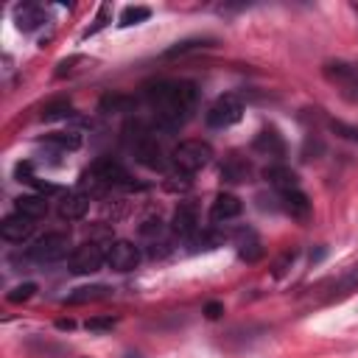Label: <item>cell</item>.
<instances>
[{
  "label": "cell",
  "mask_w": 358,
  "mask_h": 358,
  "mask_svg": "<svg viewBox=\"0 0 358 358\" xmlns=\"http://www.w3.org/2000/svg\"><path fill=\"white\" fill-rule=\"evenodd\" d=\"M143 98L154 109V129L176 131L196 112L199 90L193 81H185V78H162V81L145 84Z\"/></svg>",
  "instance_id": "cell-1"
},
{
  "label": "cell",
  "mask_w": 358,
  "mask_h": 358,
  "mask_svg": "<svg viewBox=\"0 0 358 358\" xmlns=\"http://www.w3.org/2000/svg\"><path fill=\"white\" fill-rule=\"evenodd\" d=\"M123 131H126V145L131 148L134 159H137L143 168H148V171H165V165H168V151H165V145L159 143L157 129L145 126L143 120H129Z\"/></svg>",
  "instance_id": "cell-2"
},
{
  "label": "cell",
  "mask_w": 358,
  "mask_h": 358,
  "mask_svg": "<svg viewBox=\"0 0 358 358\" xmlns=\"http://www.w3.org/2000/svg\"><path fill=\"white\" fill-rule=\"evenodd\" d=\"M81 185L90 190H109V187H131V176L123 168V162L112 159V157H101L95 159L84 173H81Z\"/></svg>",
  "instance_id": "cell-3"
},
{
  "label": "cell",
  "mask_w": 358,
  "mask_h": 358,
  "mask_svg": "<svg viewBox=\"0 0 358 358\" xmlns=\"http://www.w3.org/2000/svg\"><path fill=\"white\" fill-rule=\"evenodd\" d=\"M213 159V145L207 140H182L173 151H171V162L176 171H185V173H196L201 171L204 165H210Z\"/></svg>",
  "instance_id": "cell-4"
},
{
  "label": "cell",
  "mask_w": 358,
  "mask_h": 358,
  "mask_svg": "<svg viewBox=\"0 0 358 358\" xmlns=\"http://www.w3.org/2000/svg\"><path fill=\"white\" fill-rule=\"evenodd\" d=\"M322 76L338 90V95H341L344 101L358 103V64H355V62H344V59L324 62Z\"/></svg>",
  "instance_id": "cell-5"
},
{
  "label": "cell",
  "mask_w": 358,
  "mask_h": 358,
  "mask_svg": "<svg viewBox=\"0 0 358 358\" xmlns=\"http://www.w3.org/2000/svg\"><path fill=\"white\" fill-rule=\"evenodd\" d=\"M241 117H243V101H241L235 92L218 95V98L207 106V112H204V123H207L210 129H229V126H235Z\"/></svg>",
  "instance_id": "cell-6"
},
{
  "label": "cell",
  "mask_w": 358,
  "mask_h": 358,
  "mask_svg": "<svg viewBox=\"0 0 358 358\" xmlns=\"http://www.w3.org/2000/svg\"><path fill=\"white\" fill-rule=\"evenodd\" d=\"M70 249V235L67 232H45L42 238L34 241V246H28V257L39 266H48V263H56L67 255Z\"/></svg>",
  "instance_id": "cell-7"
},
{
  "label": "cell",
  "mask_w": 358,
  "mask_h": 358,
  "mask_svg": "<svg viewBox=\"0 0 358 358\" xmlns=\"http://www.w3.org/2000/svg\"><path fill=\"white\" fill-rule=\"evenodd\" d=\"M103 263H106V249L98 241H84L81 246H76L70 252L67 268H70V274H95V271H101Z\"/></svg>",
  "instance_id": "cell-8"
},
{
  "label": "cell",
  "mask_w": 358,
  "mask_h": 358,
  "mask_svg": "<svg viewBox=\"0 0 358 358\" xmlns=\"http://www.w3.org/2000/svg\"><path fill=\"white\" fill-rule=\"evenodd\" d=\"M252 151L260 157H268V159H280V157H285L288 145H285V137L280 134L277 126H263L252 137Z\"/></svg>",
  "instance_id": "cell-9"
},
{
  "label": "cell",
  "mask_w": 358,
  "mask_h": 358,
  "mask_svg": "<svg viewBox=\"0 0 358 358\" xmlns=\"http://www.w3.org/2000/svg\"><path fill=\"white\" fill-rule=\"evenodd\" d=\"M171 229L173 235L185 238V241H193L196 232H199V207L196 201H179L173 215H171Z\"/></svg>",
  "instance_id": "cell-10"
},
{
  "label": "cell",
  "mask_w": 358,
  "mask_h": 358,
  "mask_svg": "<svg viewBox=\"0 0 358 358\" xmlns=\"http://www.w3.org/2000/svg\"><path fill=\"white\" fill-rule=\"evenodd\" d=\"M106 263L112 271H131L140 263V249L131 241H112L106 249Z\"/></svg>",
  "instance_id": "cell-11"
},
{
  "label": "cell",
  "mask_w": 358,
  "mask_h": 358,
  "mask_svg": "<svg viewBox=\"0 0 358 358\" xmlns=\"http://www.w3.org/2000/svg\"><path fill=\"white\" fill-rule=\"evenodd\" d=\"M263 179L268 182V187H274L277 193H288L299 187V176L294 168H288L285 162H271L263 168Z\"/></svg>",
  "instance_id": "cell-12"
},
{
  "label": "cell",
  "mask_w": 358,
  "mask_h": 358,
  "mask_svg": "<svg viewBox=\"0 0 358 358\" xmlns=\"http://www.w3.org/2000/svg\"><path fill=\"white\" fill-rule=\"evenodd\" d=\"M243 213V201L235 193H218L210 204V221L213 224H227Z\"/></svg>",
  "instance_id": "cell-13"
},
{
  "label": "cell",
  "mask_w": 358,
  "mask_h": 358,
  "mask_svg": "<svg viewBox=\"0 0 358 358\" xmlns=\"http://www.w3.org/2000/svg\"><path fill=\"white\" fill-rule=\"evenodd\" d=\"M0 235L8 241V243H22L34 235V221L20 215V213H11L0 221Z\"/></svg>",
  "instance_id": "cell-14"
},
{
  "label": "cell",
  "mask_w": 358,
  "mask_h": 358,
  "mask_svg": "<svg viewBox=\"0 0 358 358\" xmlns=\"http://www.w3.org/2000/svg\"><path fill=\"white\" fill-rule=\"evenodd\" d=\"M14 22H17V28L22 34H31V31H36V28H42L48 22V11L42 6H36V3H22V6L14 8Z\"/></svg>",
  "instance_id": "cell-15"
},
{
  "label": "cell",
  "mask_w": 358,
  "mask_h": 358,
  "mask_svg": "<svg viewBox=\"0 0 358 358\" xmlns=\"http://www.w3.org/2000/svg\"><path fill=\"white\" fill-rule=\"evenodd\" d=\"M280 210L285 215H291L294 221H308L310 218V199L296 187L288 193H280Z\"/></svg>",
  "instance_id": "cell-16"
},
{
  "label": "cell",
  "mask_w": 358,
  "mask_h": 358,
  "mask_svg": "<svg viewBox=\"0 0 358 358\" xmlns=\"http://www.w3.org/2000/svg\"><path fill=\"white\" fill-rule=\"evenodd\" d=\"M87 210H90V196L84 190H70L59 201V218L64 221H78L87 215Z\"/></svg>",
  "instance_id": "cell-17"
},
{
  "label": "cell",
  "mask_w": 358,
  "mask_h": 358,
  "mask_svg": "<svg viewBox=\"0 0 358 358\" xmlns=\"http://www.w3.org/2000/svg\"><path fill=\"white\" fill-rule=\"evenodd\" d=\"M252 176V162L246 159V157H241V154H229V157H224V162H221V179L224 182H229V185H241V182H246Z\"/></svg>",
  "instance_id": "cell-18"
},
{
  "label": "cell",
  "mask_w": 358,
  "mask_h": 358,
  "mask_svg": "<svg viewBox=\"0 0 358 358\" xmlns=\"http://www.w3.org/2000/svg\"><path fill=\"white\" fill-rule=\"evenodd\" d=\"M14 213L36 221V218H42L48 213V199L42 193H22V196L14 199Z\"/></svg>",
  "instance_id": "cell-19"
},
{
  "label": "cell",
  "mask_w": 358,
  "mask_h": 358,
  "mask_svg": "<svg viewBox=\"0 0 358 358\" xmlns=\"http://www.w3.org/2000/svg\"><path fill=\"white\" fill-rule=\"evenodd\" d=\"M235 243H238V257L243 263H257L263 257V243L255 235V229H241L235 235Z\"/></svg>",
  "instance_id": "cell-20"
},
{
  "label": "cell",
  "mask_w": 358,
  "mask_h": 358,
  "mask_svg": "<svg viewBox=\"0 0 358 358\" xmlns=\"http://www.w3.org/2000/svg\"><path fill=\"white\" fill-rule=\"evenodd\" d=\"M213 45H215V39H210V36H190V39L173 42L162 56L176 59V56H187V53H196V50H204V48H213Z\"/></svg>",
  "instance_id": "cell-21"
},
{
  "label": "cell",
  "mask_w": 358,
  "mask_h": 358,
  "mask_svg": "<svg viewBox=\"0 0 358 358\" xmlns=\"http://www.w3.org/2000/svg\"><path fill=\"white\" fill-rule=\"evenodd\" d=\"M109 288L106 285H78L64 296V305H84V302H95V299H106Z\"/></svg>",
  "instance_id": "cell-22"
},
{
  "label": "cell",
  "mask_w": 358,
  "mask_h": 358,
  "mask_svg": "<svg viewBox=\"0 0 358 358\" xmlns=\"http://www.w3.org/2000/svg\"><path fill=\"white\" fill-rule=\"evenodd\" d=\"M134 103H137V101H134L131 95H126V92H106V95L98 101V112H103V115H112V112H131Z\"/></svg>",
  "instance_id": "cell-23"
},
{
  "label": "cell",
  "mask_w": 358,
  "mask_h": 358,
  "mask_svg": "<svg viewBox=\"0 0 358 358\" xmlns=\"http://www.w3.org/2000/svg\"><path fill=\"white\" fill-rule=\"evenodd\" d=\"M42 143L56 151H76V148H81V134L78 131H50L42 137Z\"/></svg>",
  "instance_id": "cell-24"
},
{
  "label": "cell",
  "mask_w": 358,
  "mask_h": 358,
  "mask_svg": "<svg viewBox=\"0 0 358 358\" xmlns=\"http://www.w3.org/2000/svg\"><path fill=\"white\" fill-rule=\"evenodd\" d=\"M76 115V109H73V103L67 101V98H56V101H48L45 106H42V120H48V123H53V120H64V117H73Z\"/></svg>",
  "instance_id": "cell-25"
},
{
  "label": "cell",
  "mask_w": 358,
  "mask_h": 358,
  "mask_svg": "<svg viewBox=\"0 0 358 358\" xmlns=\"http://www.w3.org/2000/svg\"><path fill=\"white\" fill-rule=\"evenodd\" d=\"M151 17V8L148 6H126L123 14H120V28H129V25H137V22H145Z\"/></svg>",
  "instance_id": "cell-26"
},
{
  "label": "cell",
  "mask_w": 358,
  "mask_h": 358,
  "mask_svg": "<svg viewBox=\"0 0 358 358\" xmlns=\"http://www.w3.org/2000/svg\"><path fill=\"white\" fill-rule=\"evenodd\" d=\"M190 176H193V173H185V171H176V168H173V171L165 176L162 185H165V190H171V193H185V190L193 185Z\"/></svg>",
  "instance_id": "cell-27"
},
{
  "label": "cell",
  "mask_w": 358,
  "mask_h": 358,
  "mask_svg": "<svg viewBox=\"0 0 358 358\" xmlns=\"http://www.w3.org/2000/svg\"><path fill=\"white\" fill-rule=\"evenodd\" d=\"M109 22H112V6H109V3H103V6L98 8V14H95L92 25H90V28H87L81 36H84V39H87V36H95V34H98V31H103Z\"/></svg>",
  "instance_id": "cell-28"
},
{
  "label": "cell",
  "mask_w": 358,
  "mask_h": 358,
  "mask_svg": "<svg viewBox=\"0 0 358 358\" xmlns=\"http://www.w3.org/2000/svg\"><path fill=\"white\" fill-rule=\"evenodd\" d=\"M34 294H36V282H20V285H14V288L6 294V299H8L11 305H20V302L31 299Z\"/></svg>",
  "instance_id": "cell-29"
},
{
  "label": "cell",
  "mask_w": 358,
  "mask_h": 358,
  "mask_svg": "<svg viewBox=\"0 0 358 358\" xmlns=\"http://www.w3.org/2000/svg\"><path fill=\"white\" fill-rule=\"evenodd\" d=\"M327 129L336 134V137H344V140H350V143H358V126H350V123H344V120H327Z\"/></svg>",
  "instance_id": "cell-30"
},
{
  "label": "cell",
  "mask_w": 358,
  "mask_h": 358,
  "mask_svg": "<svg viewBox=\"0 0 358 358\" xmlns=\"http://www.w3.org/2000/svg\"><path fill=\"white\" fill-rule=\"evenodd\" d=\"M294 260H296V249H288V252H282V257L274 263V271H271V274H274V277H282V274L291 268V263H294Z\"/></svg>",
  "instance_id": "cell-31"
},
{
  "label": "cell",
  "mask_w": 358,
  "mask_h": 358,
  "mask_svg": "<svg viewBox=\"0 0 358 358\" xmlns=\"http://www.w3.org/2000/svg\"><path fill=\"white\" fill-rule=\"evenodd\" d=\"M81 62H87L84 56H70V59H62L59 64H56V78H64L67 73H73V64H81Z\"/></svg>",
  "instance_id": "cell-32"
},
{
  "label": "cell",
  "mask_w": 358,
  "mask_h": 358,
  "mask_svg": "<svg viewBox=\"0 0 358 358\" xmlns=\"http://www.w3.org/2000/svg\"><path fill=\"white\" fill-rule=\"evenodd\" d=\"M117 319L115 316H95V319H87V330H112Z\"/></svg>",
  "instance_id": "cell-33"
},
{
  "label": "cell",
  "mask_w": 358,
  "mask_h": 358,
  "mask_svg": "<svg viewBox=\"0 0 358 358\" xmlns=\"http://www.w3.org/2000/svg\"><path fill=\"white\" fill-rule=\"evenodd\" d=\"M140 232L148 235V238H151V235H159V232H162V221H159V218H145V221L140 224Z\"/></svg>",
  "instance_id": "cell-34"
},
{
  "label": "cell",
  "mask_w": 358,
  "mask_h": 358,
  "mask_svg": "<svg viewBox=\"0 0 358 358\" xmlns=\"http://www.w3.org/2000/svg\"><path fill=\"white\" fill-rule=\"evenodd\" d=\"M221 313H224V305H221L218 299H213V302H207V305H204V316H207L210 322L221 319Z\"/></svg>",
  "instance_id": "cell-35"
},
{
  "label": "cell",
  "mask_w": 358,
  "mask_h": 358,
  "mask_svg": "<svg viewBox=\"0 0 358 358\" xmlns=\"http://www.w3.org/2000/svg\"><path fill=\"white\" fill-rule=\"evenodd\" d=\"M56 327H59V330H73L76 322H73V319H56Z\"/></svg>",
  "instance_id": "cell-36"
},
{
  "label": "cell",
  "mask_w": 358,
  "mask_h": 358,
  "mask_svg": "<svg viewBox=\"0 0 358 358\" xmlns=\"http://www.w3.org/2000/svg\"><path fill=\"white\" fill-rule=\"evenodd\" d=\"M324 257V249H316V252H310V263H316V260H322Z\"/></svg>",
  "instance_id": "cell-37"
},
{
  "label": "cell",
  "mask_w": 358,
  "mask_h": 358,
  "mask_svg": "<svg viewBox=\"0 0 358 358\" xmlns=\"http://www.w3.org/2000/svg\"><path fill=\"white\" fill-rule=\"evenodd\" d=\"M352 8H355V14H358V6H352Z\"/></svg>",
  "instance_id": "cell-38"
}]
</instances>
